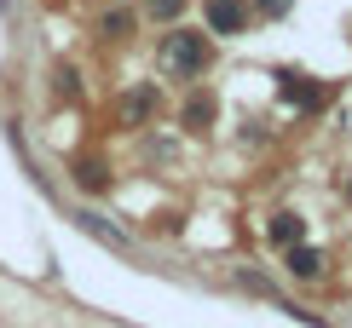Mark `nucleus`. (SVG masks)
<instances>
[{
	"label": "nucleus",
	"instance_id": "nucleus-10",
	"mask_svg": "<svg viewBox=\"0 0 352 328\" xmlns=\"http://www.w3.org/2000/svg\"><path fill=\"white\" fill-rule=\"evenodd\" d=\"M104 29H110V35H127V29H133V18H127V12H110Z\"/></svg>",
	"mask_w": 352,
	"mask_h": 328
},
{
	"label": "nucleus",
	"instance_id": "nucleus-11",
	"mask_svg": "<svg viewBox=\"0 0 352 328\" xmlns=\"http://www.w3.org/2000/svg\"><path fill=\"white\" fill-rule=\"evenodd\" d=\"M260 6H266L272 18H277V12H289V0H260Z\"/></svg>",
	"mask_w": 352,
	"mask_h": 328
},
{
	"label": "nucleus",
	"instance_id": "nucleus-3",
	"mask_svg": "<svg viewBox=\"0 0 352 328\" xmlns=\"http://www.w3.org/2000/svg\"><path fill=\"white\" fill-rule=\"evenodd\" d=\"M277 93H283V104H295V110H318V104H324V93H318L306 75H283V81H277Z\"/></svg>",
	"mask_w": 352,
	"mask_h": 328
},
{
	"label": "nucleus",
	"instance_id": "nucleus-8",
	"mask_svg": "<svg viewBox=\"0 0 352 328\" xmlns=\"http://www.w3.org/2000/svg\"><path fill=\"white\" fill-rule=\"evenodd\" d=\"M208 115H214V104H208V98H190V104H185V121H190V127L208 121Z\"/></svg>",
	"mask_w": 352,
	"mask_h": 328
},
{
	"label": "nucleus",
	"instance_id": "nucleus-6",
	"mask_svg": "<svg viewBox=\"0 0 352 328\" xmlns=\"http://www.w3.org/2000/svg\"><path fill=\"white\" fill-rule=\"evenodd\" d=\"M272 242H306V219H295V213H277L272 219Z\"/></svg>",
	"mask_w": 352,
	"mask_h": 328
},
{
	"label": "nucleus",
	"instance_id": "nucleus-4",
	"mask_svg": "<svg viewBox=\"0 0 352 328\" xmlns=\"http://www.w3.org/2000/svg\"><path fill=\"white\" fill-rule=\"evenodd\" d=\"M289 271H295V277H318V271H324V259H318V248H306V242H289Z\"/></svg>",
	"mask_w": 352,
	"mask_h": 328
},
{
	"label": "nucleus",
	"instance_id": "nucleus-5",
	"mask_svg": "<svg viewBox=\"0 0 352 328\" xmlns=\"http://www.w3.org/2000/svg\"><path fill=\"white\" fill-rule=\"evenodd\" d=\"M151 104H156V93H151V86H139V93H127V98H122V121H127V127H139L144 115H151Z\"/></svg>",
	"mask_w": 352,
	"mask_h": 328
},
{
	"label": "nucleus",
	"instance_id": "nucleus-12",
	"mask_svg": "<svg viewBox=\"0 0 352 328\" xmlns=\"http://www.w3.org/2000/svg\"><path fill=\"white\" fill-rule=\"evenodd\" d=\"M346 196H352V185H346Z\"/></svg>",
	"mask_w": 352,
	"mask_h": 328
},
{
	"label": "nucleus",
	"instance_id": "nucleus-2",
	"mask_svg": "<svg viewBox=\"0 0 352 328\" xmlns=\"http://www.w3.org/2000/svg\"><path fill=\"white\" fill-rule=\"evenodd\" d=\"M202 18H208L214 35H237L248 12H243V0H208V12H202Z\"/></svg>",
	"mask_w": 352,
	"mask_h": 328
},
{
	"label": "nucleus",
	"instance_id": "nucleus-1",
	"mask_svg": "<svg viewBox=\"0 0 352 328\" xmlns=\"http://www.w3.org/2000/svg\"><path fill=\"white\" fill-rule=\"evenodd\" d=\"M168 64L179 69V75H197V69L208 64V40L202 35H173L168 40Z\"/></svg>",
	"mask_w": 352,
	"mask_h": 328
},
{
	"label": "nucleus",
	"instance_id": "nucleus-9",
	"mask_svg": "<svg viewBox=\"0 0 352 328\" xmlns=\"http://www.w3.org/2000/svg\"><path fill=\"white\" fill-rule=\"evenodd\" d=\"M144 6H151V18H179L185 0H144Z\"/></svg>",
	"mask_w": 352,
	"mask_h": 328
},
{
	"label": "nucleus",
	"instance_id": "nucleus-7",
	"mask_svg": "<svg viewBox=\"0 0 352 328\" xmlns=\"http://www.w3.org/2000/svg\"><path fill=\"white\" fill-rule=\"evenodd\" d=\"M76 178H81L87 190H104V185H110V173L98 167V161H81V167H76Z\"/></svg>",
	"mask_w": 352,
	"mask_h": 328
}]
</instances>
